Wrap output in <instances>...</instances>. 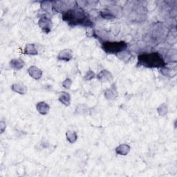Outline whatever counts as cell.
I'll return each instance as SVG.
<instances>
[{
  "label": "cell",
  "mask_w": 177,
  "mask_h": 177,
  "mask_svg": "<svg viewBox=\"0 0 177 177\" xmlns=\"http://www.w3.org/2000/svg\"><path fill=\"white\" fill-rule=\"evenodd\" d=\"M37 109L38 111L40 112L41 114L45 115L48 114V112L49 111L50 107L48 104L44 102H40L37 105Z\"/></svg>",
  "instance_id": "52a82bcc"
},
{
  "label": "cell",
  "mask_w": 177,
  "mask_h": 177,
  "mask_svg": "<svg viewBox=\"0 0 177 177\" xmlns=\"http://www.w3.org/2000/svg\"><path fill=\"white\" fill-rule=\"evenodd\" d=\"M71 80L70 79H66L65 81H64L63 82V86L66 89H69L71 85Z\"/></svg>",
  "instance_id": "ac0fdd59"
},
{
  "label": "cell",
  "mask_w": 177,
  "mask_h": 177,
  "mask_svg": "<svg viewBox=\"0 0 177 177\" xmlns=\"http://www.w3.org/2000/svg\"><path fill=\"white\" fill-rule=\"evenodd\" d=\"M72 51L69 49H64L58 55V59L64 61H69L72 58Z\"/></svg>",
  "instance_id": "8992f818"
},
{
  "label": "cell",
  "mask_w": 177,
  "mask_h": 177,
  "mask_svg": "<svg viewBox=\"0 0 177 177\" xmlns=\"http://www.w3.org/2000/svg\"><path fill=\"white\" fill-rule=\"evenodd\" d=\"M63 20L71 25L91 26V22L81 8L70 9L67 11L63 15Z\"/></svg>",
  "instance_id": "6da1fadb"
},
{
  "label": "cell",
  "mask_w": 177,
  "mask_h": 177,
  "mask_svg": "<svg viewBox=\"0 0 177 177\" xmlns=\"http://www.w3.org/2000/svg\"><path fill=\"white\" fill-rule=\"evenodd\" d=\"M66 138L71 143H75L77 138H78V136H77V134L75 132V131H67L66 134Z\"/></svg>",
  "instance_id": "4fadbf2b"
},
{
  "label": "cell",
  "mask_w": 177,
  "mask_h": 177,
  "mask_svg": "<svg viewBox=\"0 0 177 177\" xmlns=\"http://www.w3.org/2000/svg\"><path fill=\"white\" fill-rule=\"evenodd\" d=\"M42 8L44 11H48L50 8V2H43L42 4Z\"/></svg>",
  "instance_id": "e0dca14e"
},
{
  "label": "cell",
  "mask_w": 177,
  "mask_h": 177,
  "mask_svg": "<svg viewBox=\"0 0 177 177\" xmlns=\"http://www.w3.org/2000/svg\"><path fill=\"white\" fill-rule=\"evenodd\" d=\"M59 101L64 105L69 106L71 102L70 95L66 92H61L59 96Z\"/></svg>",
  "instance_id": "ba28073f"
},
{
  "label": "cell",
  "mask_w": 177,
  "mask_h": 177,
  "mask_svg": "<svg viewBox=\"0 0 177 177\" xmlns=\"http://www.w3.org/2000/svg\"><path fill=\"white\" fill-rule=\"evenodd\" d=\"M98 78L101 80H109L111 78V75L110 73H109V71H103L100 73L98 75Z\"/></svg>",
  "instance_id": "5bb4252c"
},
{
  "label": "cell",
  "mask_w": 177,
  "mask_h": 177,
  "mask_svg": "<svg viewBox=\"0 0 177 177\" xmlns=\"http://www.w3.org/2000/svg\"><path fill=\"white\" fill-rule=\"evenodd\" d=\"M87 77H89L88 80H91V79H92V78H94V73H93L92 71H89V73H87V75H86V76H85V78H87Z\"/></svg>",
  "instance_id": "d6986e66"
},
{
  "label": "cell",
  "mask_w": 177,
  "mask_h": 177,
  "mask_svg": "<svg viewBox=\"0 0 177 177\" xmlns=\"http://www.w3.org/2000/svg\"><path fill=\"white\" fill-rule=\"evenodd\" d=\"M12 89L15 92L20 94H24L27 91V87L22 83H15L12 86Z\"/></svg>",
  "instance_id": "30bf717a"
},
{
  "label": "cell",
  "mask_w": 177,
  "mask_h": 177,
  "mask_svg": "<svg viewBox=\"0 0 177 177\" xmlns=\"http://www.w3.org/2000/svg\"><path fill=\"white\" fill-rule=\"evenodd\" d=\"M24 53L26 54L34 56V55L37 54V51L33 44H28L27 45V46H26Z\"/></svg>",
  "instance_id": "7c38bea8"
},
{
  "label": "cell",
  "mask_w": 177,
  "mask_h": 177,
  "mask_svg": "<svg viewBox=\"0 0 177 177\" xmlns=\"http://www.w3.org/2000/svg\"><path fill=\"white\" fill-rule=\"evenodd\" d=\"M28 72L32 78L35 80L40 79L41 78L42 75V71L35 66H30L28 69Z\"/></svg>",
  "instance_id": "5b68a950"
},
{
  "label": "cell",
  "mask_w": 177,
  "mask_h": 177,
  "mask_svg": "<svg viewBox=\"0 0 177 177\" xmlns=\"http://www.w3.org/2000/svg\"><path fill=\"white\" fill-rule=\"evenodd\" d=\"M158 111H159V114L160 116H165L167 114V106L165 105H160L159 107V109H158Z\"/></svg>",
  "instance_id": "9a60e30c"
},
{
  "label": "cell",
  "mask_w": 177,
  "mask_h": 177,
  "mask_svg": "<svg viewBox=\"0 0 177 177\" xmlns=\"http://www.w3.org/2000/svg\"><path fill=\"white\" fill-rule=\"evenodd\" d=\"M130 147L127 145H120V146H118L116 150V152L118 154H120V155H123V156H125L130 152Z\"/></svg>",
  "instance_id": "9c48e42d"
},
{
  "label": "cell",
  "mask_w": 177,
  "mask_h": 177,
  "mask_svg": "<svg viewBox=\"0 0 177 177\" xmlns=\"http://www.w3.org/2000/svg\"><path fill=\"white\" fill-rule=\"evenodd\" d=\"M138 64L147 68H159L165 66V63L159 53H144L138 57Z\"/></svg>",
  "instance_id": "7a4b0ae2"
},
{
  "label": "cell",
  "mask_w": 177,
  "mask_h": 177,
  "mask_svg": "<svg viewBox=\"0 0 177 177\" xmlns=\"http://www.w3.org/2000/svg\"><path fill=\"white\" fill-rule=\"evenodd\" d=\"M126 48L127 44L124 42H106L102 44V49L108 53H120Z\"/></svg>",
  "instance_id": "3957f363"
},
{
  "label": "cell",
  "mask_w": 177,
  "mask_h": 177,
  "mask_svg": "<svg viewBox=\"0 0 177 177\" xmlns=\"http://www.w3.org/2000/svg\"><path fill=\"white\" fill-rule=\"evenodd\" d=\"M39 26L45 33H48L52 27V22L49 17H43L39 20Z\"/></svg>",
  "instance_id": "277c9868"
},
{
  "label": "cell",
  "mask_w": 177,
  "mask_h": 177,
  "mask_svg": "<svg viewBox=\"0 0 177 177\" xmlns=\"http://www.w3.org/2000/svg\"><path fill=\"white\" fill-rule=\"evenodd\" d=\"M105 95L106 96V98H108V99H114L116 98V94L114 93V91H112V90L110 89H107V91H105Z\"/></svg>",
  "instance_id": "2e32d148"
},
{
  "label": "cell",
  "mask_w": 177,
  "mask_h": 177,
  "mask_svg": "<svg viewBox=\"0 0 177 177\" xmlns=\"http://www.w3.org/2000/svg\"><path fill=\"white\" fill-rule=\"evenodd\" d=\"M11 66L15 69L19 70L22 69L24 65V61L21 59H15L11 61Z\"/></svg>",
  "instance_id": "8fae6325"
}]
</instances>
